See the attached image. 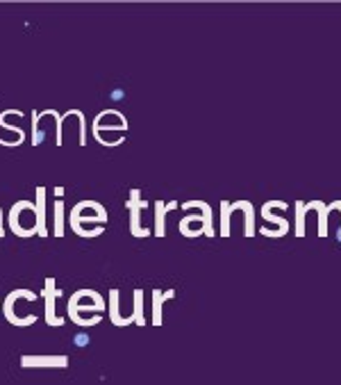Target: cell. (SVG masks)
<instances>
[{
	"mask_svg": "<svg viewBox=\"0 0 341 385\" xmlns=\"http://www.w3.org/2000/svg\"><path fill=\"white\" fill-rule=\"evenodd\" d=\"M9 230H12L16 237L27 239L34 237L36 233V205L30 201H18L14 203L12 212H9Z\"/></svg>",
	"mask_w": 341,
	"mask_h": 385,
	"instance_id": "obj_1",
	"label": "cell"
},
{
	"mask_svg": "<svg viewBox=\"0 0 341 385\" xmlns=\"http://www.w3.org/2000/svg\"><path fill=\"white\" fill-rule=\"evenodd\" d=\"M68 365V358L64 356H23V369H64Z\"/></svg>",
	"mask_w": 341,
	"mask_h": 385,
	"instance_id": "obj_2",
	"label": "cell"
},
{
	"mask_svg": "<svg viewBox=\"0 0 341 385\" xmlns=\"http://www.w3.org/2000/svg\"><path fill=\"white\" fill-rule=\"evenodd\" d=\"M62 292H57L55 289V278L53 276H48L43 283V298H45V321H48V326H62L64 319L62 317L55 315V301H57V296Z\"/></svg>",
	"mask_w": 341,
	"mask_h": 385,
	"instance_id": "obj_3",
	"label": "cell"
},
{
	"mask_svg": "<svg viewBox=\"0 0 341 385\" xmlns=\"http://www.w3.org/2000/svg\"><path fill=\"white\" fill-rule=\"evenodd\" d=\"M36 233H39V237H48V224H45V189L39 187L36 189Z\"/></svg>",
	"mask_w": 341,
	"mask_h": 385,
	"instance_id": "obj_4",
	"label": "cell"
},
{
	"mask_svg": "<svg viewBox=\"0 0 341 385\" xmlns=\"http://www.w3.org/2000/svg\"><path fill=\"white\" fill-rule=\"evenodd\" d=\"M55 237H62L64 235V203L57 201L55 203Z\"/></svg>",
	"mask_w": 341,
	"mask_h": 385,
	"instance_id": "obj_5",
	"label": "cell"
},
{
	"mask_svg": "<svg viewBox=\"0 0 341 385\" xmlns=\"http://www.w3.org/2000/svg\"><path fill=\"white\" fill-rule=\"evenodd\" d=\"M5 237V228H3V207H0V239Z\"/></svg>",
	"mask_w": 341,
	"mask_h": 385,
	"instance_id": "obj_6",
	"label": "cell"
}]
</instances>
